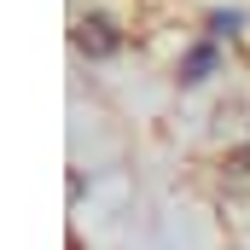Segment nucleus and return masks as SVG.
Wrapping results in <instances>:
<instances>
[{"label": "nucleus", "mask_w": 250, "mask_h": 250, "mask_svg": "<svg viewBox=\"0 0 250 250\" xmlns=\"http://www.w3.org/2000/svg\"><path fill=\"white\" fill-rule=\"evenodd\" d=\"M209 64H215V53H209V47H198V53L187 59V82H204V70H209Z\"/></svg>", "instance_id": "obj_1"}]
</instances>
